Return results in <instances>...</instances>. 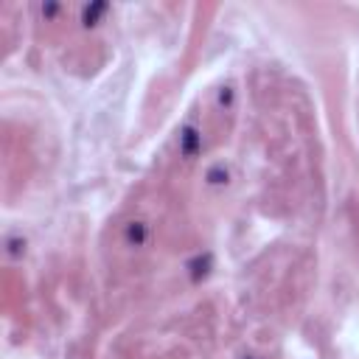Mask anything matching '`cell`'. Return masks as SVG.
I'll use <instances>...</instances> for the list:
<instances>
[{"label":"cell","instance_id":"6da1fadb","mask_svg":"<svg viewBox=\"0 0 359 359\" xmlns=\"http://www.w3.org/2000/svg\"><path fill=\"white\" fill-rule=\"evenodd\" d=\"M104 9H107V6H93V9H85V23L90 26V23H93V20H96V17H98Z\"/></svg>","mask_w":359,"mask_h":359}]
</instances>
